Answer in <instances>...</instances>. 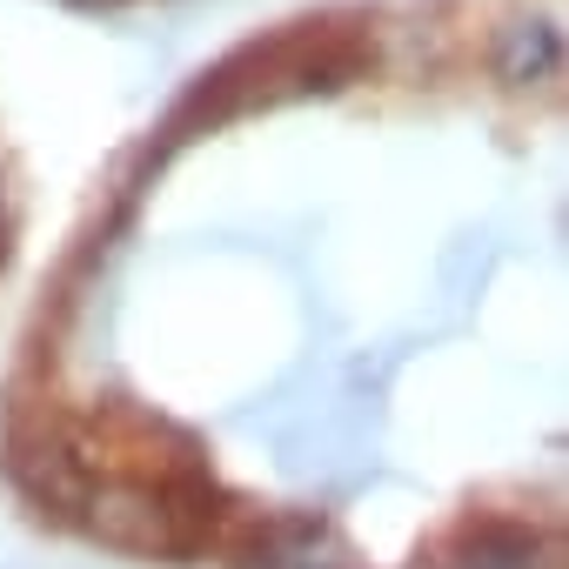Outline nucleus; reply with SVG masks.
<instances>
[{"label":"nucleus","mask_w":569,"mask_h":569,"mask_svg":"<svg viewBox=\"0 0 569 569\" xmlns=\"http://www.w3.org/2000/svg\"><path fill=\"white\" fill-rule=\"evenodd\" d=\"M234 556H241V569H316L322 556H336V542L316 516H261L234 542Z\"/></svg>","instance_id":"f03ea898"},{"label":"nucleus","mask_w":569,"mask_h":569,"mask_svg":"<svg viewBox=\"0 0 569 569\" xmlns=\"http://www.w3.org/2000/svg\"><path fill=\"white\" fill-rule=\"evenodd\" d=\"M462 569H536V536L522 522H469Z\"/></svg>","instance_id":"7ed1b4c3"},{"label":"nucleus","mask_w":569,"mask_h":569,"mask_svg":"<svg viewBox=\"0 0 569 569\" xmlns=\"http://www.w3.org/2000/svg\"><path fill=\"white\" fill-rule=\"evenodd\" d=\"M8 476L48 516H81L88 496L101 489V469H94L88 442L61 436V429H14L8 436Z\"/></svg>","instance_id":"f257e3e1"}]
</instances>
